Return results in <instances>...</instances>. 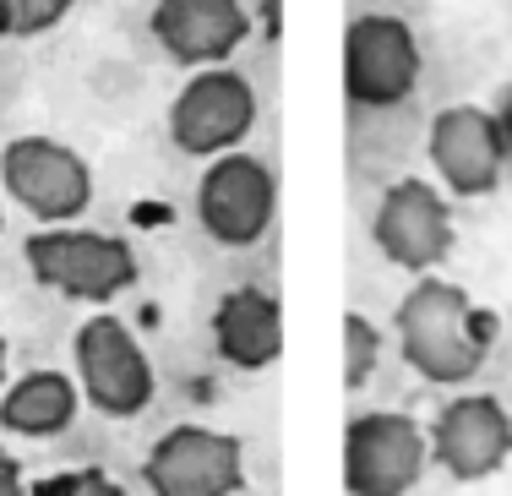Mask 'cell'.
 Wrapping results in <instances>:
<instances>
[{
    "mask_svg": "<svg viewBox=\"0 0 512 496\" xmlns=\"http://www.w3.org/2000/svg\"><path fill=\"white\" fill-rule=\"evenodd\" d=\"M6 355L11 349H6V338H0V387H6Z\"/></svg>",
    "mask_w": 512,
    "mask_h": 496,
    "instance_id": "7402d4cb",
    "label": "cell"
},
{
    "mask_svg": "<svg viewBox=\"0 0 512 496\" xmlns=\"http://www.w3.org/2000/svg\"><path fill=\"white\" fill-rule=\"evenodd\" d=\"M71 360H77L82 404L99 409V415L131 420L153 404V393H158L153 360H148V349H142V338L131 333L115 311H99V317H88L71 333Z\"/></svg>",
    "mask_w": 512,
    "mask_h": 496,
    "instance_id": "3957f363",
    "label": "cell"
},
{
    "mask_svg": "<svg viewBox=\"0 0 512 496\" xmlns=\"http://www.w3.org/2000/svg\"><path fill=\"white\" fill-rule=\"evenodd\" d=\"M77 0H0V39H33L66 22Z\"/></svg>",
    "mask_w": 512,
    "mask_h": 496,
    "instance_id": "e0dca14e",
    "label": "cell"
},
{
    "mask_svg": "<svg viewBox=\"0 0 512 496\" xmlns=\"http://www.w3.org/2000/svg\"><path fill=\"white\" fill-rule=\"evenodd\" d=\"M262 11H267V17H262L267 33H278V0H262Z\"/></svg>",
    "mask_w": 512,
    "mask_h": 496,
    "instance_id": "ffe728a7",
    "label": "cell"
},
{
    "mask_svg": "<svg viewBox=\"0 0 512 496\" xmlns=\"http://www.w3.org/2000/svg\"><path fill=\"white\" fill-rule=\"evenodd\" d=\"M82 409V387L71 371L39 366L0 387V426L11 437H60Z\"/></svg>",
    "mask_w": 512,
    "mask_h": 496,
    "instance_id": "9a60e30c",
    "label": "cell"
},
{
    "mask_svg": "<svg viewBox=\"0 0 512 496\" xmlns=\"http://www.w3.org/2000/svg\"><path fill=\"white\" fill-rule=\"evenodd\" d=\"M382 366V328L360 311L344 317V387H365L371 371Z\"/></svg>",
    "mask_w": 512,
    "mask_h": 496,
    "instance_id": "2e32d148",
    "label": "cell"
},
{
    "mask_svg": "<svg viewBox=\"0 0 512 496\" xmlns=\"http://www.w3.org/2000/svg\"><path fill=\"white\" fill-rule=\"evenodd\" d=\"M22 257H28V268L44 289L88 300V306H104V300L126 295L137 284V251L120 235H104V229L50 224L39 235H28Z\"/></svg>",
    "mask_w": 512,
    "mask_h": 496,
    "instance_id": "7a4b0ae2",
    "label": "cell"
},
{
    "mask_svg": "<svg viewBox=\"0 0 512 496\" xmlns=\"http://www.w3.org/2000/svg\"><path fill=\"white\" fill-rule=\"evenodd\" d=\"M420 39L404 17L365 11L344 28V99L360 110H393L420 82Z\"/></svg>",
    "mask_w": 512,
    "mask_h": 496,
    "instance_id": "ba28073f",
    "label": "cell"
},
{
    "mask_svg": "<svg viewBox=\"0 0 512 496\" xmlns=\"http://www.w3.org/2000/svg\"><path fill=\"white\" fill-rule=\"evenodd\" d=\"M278 213V180L267 159H256L246 148H229L218 159H207L202 180H197V219L218 246L240 251L256 246L267 235Z\"/></svg>",
    "mask_w": 512,
    "mask_h": 496,
    "instance_id": "9c48e42d",
    "label": "cell"
},
{
    "mask_svg": "<svg viewBox=\"0 0 512 496\" xmlns=\"http://www.w3.org/2000/svg\"><path fill=\"white\" fill-rule=\"evenodd\" d=\"M153 39L175 66H224L251 39L240 0H153Z\"/></svg>",
    "mask_w": 512,
    "mask_h": 496,
    "instance_id": "4fadbf2b",
    "label": "cell"
},
{
    "mask_svg": "<svg viewBox=\"0 0 512 496\" xmlns=\"http://www.w3.org/2000/svg\"><path fill=\"white\" fill-rule=\"evenodd\" d=\"M376 251L404 273H436L453 251V208L447 191L425 175H404L382 191L371 219Z\"/></svg>",
    "mask_w": 512,
    "mask_h": 496,
    "instance_id": "30bf717a",
    "label": "cell"
},
{
    "mask_svg": "<svg viewBox=\"0 0 512 496\" xmlns=\"http://www.w3.org/2000/svg\"><path fill=\"white\" fill-rule=\"evenodd\" d=\"M398 355L414 366V377L458 387L485 366L496 344V311L474 306V295L453 278H414L409 295L393 311Z\"/></svg>",
    "mask_w": 512,
    "mask_h": 496,
    "instance_id": "6da1fadb",
    "label": "cell"
},
{
    "mask_svg": "<svg viewBox=\"0 0 512 496\" xmlns=\"http://www.w3.org/2000/svg\"><path fill=\"white\" fill-rule=\"evenodd\" d=\"M0 191L39 224H71L93 202V164L71 142L28 131L0 148Z\"/></svg>",
    "mask_w": 512,
    "mask_h": 496,
    "instance_id": "277c9868",
    "label": "cell"
},
{
    "mask_svg": "<svg viewBox=\"0 0 512 496\" xmlns=\"http://www.w3.org/2000/svg\"><path fill=\"white\" fill-rule=\"evenodd\" d=\"M425 153H431V169L442 180V191H453V197H491L502 186L512 148H507L502 120L491 110H480V104H447L431 120Z\"/></svg>",
    "mask_w": 512,
    "mask_h": 496,
    "instance_id": "8fae6325",
    "label": "cell"
},
{
    "mask_svg": "<svg viewBox=\"0 0 512 496\" xmlns=\"http://www.w3.org/2000/svg\"><path fill=\"white\" fill-rule=\"evenodd\" d=\"M28 496H126L109 469L82 464V469H60V475H44L39 486H28Z\"/></svg>",
    "mask_w": 512,
    "mask_h": 496,
    "instance_id": "ac0fdd59",
    "label": "cell"
},
{
    "mask_svg": "<svg viewBox=\"0 0 512 496\" xmlns=\"http://www.w3.org/2000/svg\"><path fill=\"white\" fill-rule=\"evenodd\" d=\"M512 458V415L496 393H453L431 420V464L453 480H491Z\"/></svg>",
    "mask_w": 512,
    "mask_h": 496,
    "instance_id": "7c38bea8",
    "label": "cell"
},
{
    "mask_svg": "<svg viewBox=\"0 0 512 496\" xmlns=\"http://www.w3.org/2000/svg\"><path fill=\"white\" fill-rule=\"evenodd\" d=\"M0 197H6V191H0ZM0 224H6V208H0Z\"/></svg>",
    "mask_w": 512,
    "mask_h": 496,
    "instance_id": "603a6c76",
    "label": "cell"
},
{
    "mask_svg": "<svg viewBox=\"0 0 512 496\" xmlns=\"http://www.w3.org/2000/svg\"><path fill=\"white\" fill-rule=\"evenodd\" d=\"M0 496H28V480H22V464L0 447Z\"/></svg>",
    "mask_w": 512,
    "mask_h": 496,
    "instance_id": "d6986e66",
    "label": "cell"
},
{
    "mask_svg": "<svg viewBox=\"0 0 512 496\" xmlns=\"http://www.w3.org/2000/svg\"><path fill=\"white\" fill-rule=\"evenodd\" d=\"M256 126V88L235 66H197L169 104V142L191 159L240 148Z\"/></svg>",
    "mask_w": 512,
    "mask_h": 496,
    "instance_id": "52a82bcc",
    "label": "cell"
},
{
    "mask_svg": "<svg viewBox=\"0 0 512 496\" xmlns=\"http://www.w3.org/2000/svg\"><path fill=\"white\" fill-rule=\"evenodd\" d=\"M142 486L153 496H240L246 491V442L213 426H169L142 458Z\"/></svg>",
    "mask_w": 512,
    "mask_h": 496,
    "instance_id": "8992f818",
    "label": "cell"
},
{
    "mask_svg": "<svg viewBox=\"0 0 512 496\" xmlns=\"http://www.w3.org/2000/svg\"><path fill=\"white\" fill-rule=\"evenodd\" d=\"M496 120H502V131H507V148H512V93H507V110L496 115Z\"/></svg>",
    "mask_w": 512,
    "mask_h": 496,
    "instance_id": "44dd1931",
    "label": "cell"
},
{
    "mask_svg": "<svg viewBox=\"0 0 512 496\" xmlns=\"http://www.w3.org/2000/svg\"><path fill=\"white\" fill-rule=\"evenodd\" d=\"M431 464V431L404 409H360L344 426V491L409 496Z\"/></svg>",
    "mask_w": 512,
    "mask_h": 496,
    "instance_id": "5b68a950",
    "label": "cell"
},
{
    "mask_svg": "<svg viewBox=\"0 0 512 496\" xmlns=\"http://www.w3.org/2000/svg\"><path fill=\"white\" fill-rule=\"evenodd\" d=\"M213 349L240 371H262L284 355V306L256 284L229 289L213 306Z\"/></svg>",
    "mask_w": 512,
    "mask_h": 496,
    "instance_id": "5bb4252c",
    "label": "cell"
}]
</instances>
